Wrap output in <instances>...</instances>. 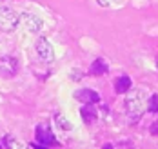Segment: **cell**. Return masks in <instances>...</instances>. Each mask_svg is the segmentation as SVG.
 <instances>
[{"label":"cell","mask_w":158,"mask_h":149,"mask_svg":"<svg viewBox=\"0 0 158 149\" xmlns=\"http://www.w3.org/2000/svg\"><path fill=\"white\" fill-rule=\"evenodd\" d=\"M126 109H127V115H129L131 120H135V122L140 120L143 111L147 109V97H145V93H143L142 89H135V91L129 93V97L126 100Z\"/></svg>","instance_id":"obj_1"},{"label":"cell","mask_w":158,"mask_h":149,"mask_svg":"<svg viewBox=\"0 0 158 149\" xmlns=\"http://www.w3.org/2000/svg\"><path fill=\"white\" fill-rule=\"evenodd\" d=\"M151 133L155 135V136H158V120L153 124V127H151Z\"/></svg>","instance_id":"obj_15"},{"label":"cell","mask_w":158,"mask_h":149,"mask_svg":"<svg viewBox=\"0 0 158 149\" xmlns=\"http://www.w3.org/2000/svg\"><path fill=\"white\" fill-rule=\"evenodd\" d=\"M36 53L44 62H53L55 60V49H53V46H51V42L48 38H40L36 42Z\"/></svg>","instance_id":"obj_6"},{"label":"cell","mask_w":158,"mask_h":149,"mask_svg":"<svg viewBox=\"0 0 158 149\" xmlns=\"http://www.w3.org/2000/svg\"><path fill=\"white\" fill-rule=\"evenodd\" d=\"M98 2H100V6H104V7L107 6V0H98Z\"/></svg>","instance_id":"obj_16"},{"label":"cell","mask_w":158,"mask_h":149,"mask_svg":"<svg viewBox=\"0 0 158 149\" xmlns=\"http://www.w3.org/2000/svg\"><path fill=\"white\" fill-rule=\"evenodd\" d=\"M49 147V146H56V140H55V135L51 133L49 126L46 124H40L36 127V142L31 144V147Z\"/></svg>","instance_id":"obj_3"},{"label":"cell","mask_w":158,"mask_h":149,"mask_svg":"<svg viewBox=\"0 0 158 149\" xmlns=\"http://www.w3.org/2000/svg\"><path fill=\"white\" fill-rule=\"evenodd\" d=\"M0 73L6 77V78H11L18 73V62L16 58L6 55V56H0Z\"/></svg>","instance_id":"obj_4"},{"label":"cell","mask_w":158,"mask_h":149,"mask_svg":"<svg viewBox=\"0 0 158 149\" xmlns=\"http://www.w3.org/2000/svg\"><path fill=\"white\" fill-rule=\"evenodd\" d=\"M56 126L60 127V129H65V131H69L71 129V124L65 120V116H62V115H56Z\"/></svg>","instance_id":"obj_13"},{"label":"cell","mask_w":158,"mask_h":149,"mask_svg":"<svg viewBox=\"0 0 158 149\" xmlns=\"http://www.w3.org/2000/svg\"><path fill=\"white\" fill-rule=\"evenodd\" d=\"M20 22L29 33H40V29H42V20L36 15H33V13H22L20 15Z\"/></svg>","instance_id":"obj_5"},{"label":"cell","mask_w":158,"mask_h":149,"mask_svg":"<svg viewBox=\"0 0 158 149\" xmlns=\"http://www.w3.org/2000/svg\"><path fill=\"white\" fill-rule=\"evenodd\" d=\"M80 115L84 118V122H87V124H89V122H95L96 116H98L95 104H84V107L80 109Z\"/></svg>","instance_id":"obj_9"},{"label":"cell","mask_w":158,"mask_h":149,"mask_svg":"<svg viewBox=\"0 0 158 149\" xmlns=\"http://www.w3.org/2000/svg\"><path fill=\"white\" fill-rule=\"evenodd\" d=\"M80 78H82V71L80 69H77V71L73 69L71 71V80H80Z\"/></svg>","instance_id":"obj_14"},{"label":"cell","mask_w":158,"mask_h":149,"mask_svg":"<svg viewBox=\"0 0 158 149\" xmlns=\"http://www.w3.org/2000/svg\"><path fill=\"white\" fill-rule=\"evenodd\" d=\"M4 146L6 147H15V149H18V147H22V144L18 142V140H15L11 135H7L6 138H4Z\"/></svg>","instance_id":"obj_12"},{"label":"cell","mask_w":158,"mask_h":149,"mask_svg":"<svg viewBox=\"0 0 158 149\" xmlns=\"http://www.w3.org/2000/svg\"><path fill=\"white\" fill-rule=\"evenodd\" d=\"M20 18L13 9L9 7H0V31L4 33H13L18 26Z\"/></svg>","instance_id":"obj_2"},{"label":"cell","mask_w":158,"mask_h":149,"mask_svg":"<svg viewBox=\"0 0 158 149\" xmlns=\"http://www.w3.org/2000/svg\"><path fill=\"white\" fill-rule=\"evenodd\" d=\"M147 109L158 113V95H151V97L147 98Z\"/></svg>","instance_id":"obj_11"},{"label":"cell","mask_w":158,"mask_h":149,"mask_svg":"<svg viewBox=\"0 0 158 149\" xmlns=\"http://www.w3.org/2000/svg\"><path fill=\"white\" fill-rule=\"evenodd\" d=\"M107 69H109V66H107V62H106L104 58H96L95 62L91 64L89 73H91L93 77H102V75H106V73H107Z\"/></svg>","instance_id":"obj_8"},{"label":"cell","mask_w":158,"mask_h":149,"mask_svg":"<svg viewBox=\"0 0 158 149\" xmlns=\"http://www.w3.org/2000/svg\"><path fill=\"white\" fill-rule=\"evenodd\" d=\"M114 89H116V93H127V91L131 89V78H129L127 75H122L120 78H116Z\"/></svg>","instance_id":"obj_10"},{"label":"cell","mask_w":158,"mask_h":149,"mask_svg":"<svg viewBox=\"0 0 158 149\" xmlns=\"http://www.w3.org/2000/svg\"><path fill=\"white\" fill-rule=\"evenodd\" d=\"M75 98L80 100L82 104H98L100 102V95L95 89H80L75 93Z\"/></svg>","instance_id":"obj_7"}]
</instances>
